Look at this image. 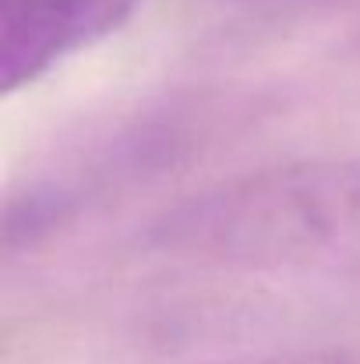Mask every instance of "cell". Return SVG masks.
<instances>
[{
    "mask_svg": "<svg viewBox=\"0 0 360 364\" xmlns=\"http://www.w3.org/2000/svg\"><path fill=\"white\" fill-rule=\"evenodd\" d=\"M258 364H360V343L357 347H325V350H304V354H279L265 358Z\"/></svg>",
    "mask_w": 360,
    "mask_h": 364,
    "instance_id": "3957f363",
    "label": "cell"
},
{
    "mask_svg": "<svg viewBox=\"0 0 360 364\" xmlns=\"http://www.w3.org/2000/svg\"><path fill=\"white\" fill-rule=\"evenodd\" d=\"M138 0H0V89L14 96L67 57L103 43Z\"/></svg>",
    "mask_w": 360,
    "mask_h": 364,
    "instance_id": "7a4b0ae2",
    "label": "cell"
},
{
    "mask_svg": "<svg viewBox=\"0 0 360 364\" xmlns=\"http://www.w3.org/2000/svg\"><path fill=\"white\" fill-rule=\"evenodd\" d=\"M152 244L195 265L360 276V159H297L184 198Z\"/></svg>",
    "mask_w": 360,
    "mask_h": 364,
    "instance_id": "6da1fadb",
    "label": "cell"
},
{
    "mask_svg": "<svg viewBox=\"0 0 360 364\" xmlns=\"http://www.w3.org/2000/svg\"><path fill=\"white\" fill-rule=\"evenodd\" d=\"M261 4H304V0H261Z\"/></svg>",
    "mask_w": 360,
    "mask_h": 364,
    "instance_id": "277c9868",
    "label": "cell"
}]
</instances>
